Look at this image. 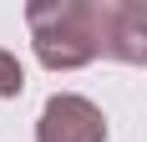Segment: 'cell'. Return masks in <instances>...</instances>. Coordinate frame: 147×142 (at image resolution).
<instances>
[{"label":"cell","mask_w":147,"mask_h":142,"mask_svg":"<svg viewBox=\"0 0 147 142\" xmlns=\"http://www.w3.org/2000/svg\"><path fill=\"white\" fill-rule=\"evenodd\" d=\"M30 46L41 66L51 71H76L102 56V0H51L30 5Z\"/></svg>","instance_id":"1"},{"label":"cell","mask_w":147,"mask_h":142,"mask_svg":"<svg viewBox=\"0 0 147 142\" xmlns=\"http://www.w3.org/2000/svg\"><path fill=\"white\" fill-rule=\"evenodd\" d=\"M36 142H107V117L96 101L76 97V91H56L41 107Z\"/></svg>","instance_id":"2"},{"label":"cell","mask_w":147,"mask_h":142,"mask_svg":"<svg viewBox=\"0 0 147 142\" xmlns=\"http://www.w3.org/2000/svg\"><path fill=\"white\" fill-rule=\"evenodd\" d=\"M102 56L147 66V0H102Z\"/></svg>","instance_id":"3"},{"label":"cell","mask_w":147,"mask_h":142,"mask_svg":"<svg viewBox=\"0 0 147 142\" xmlns=\"http://www.w3.org/2000/svg\"><path fill=\"white\" fill-rule=\"evenodd\" d=\"M26 91V71L10 51H0V97H20Z\"/></svg>","instance_id":"4"}]
</instances>
